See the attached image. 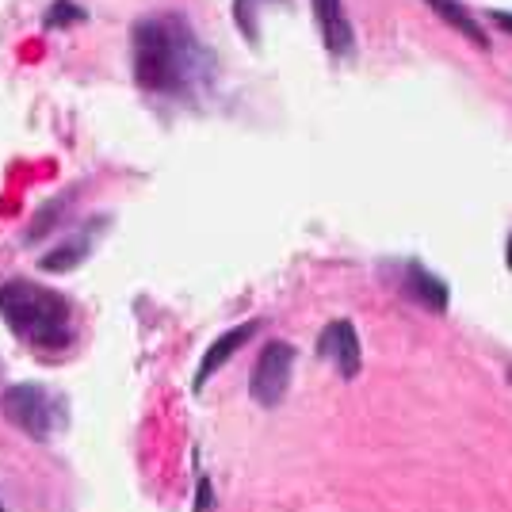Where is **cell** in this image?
I'll return each instance as SVG.
<instances>
[{"label": "cell", "mask_w": 512, "mask_h": 512, "mask_svg": "<svg viewBox=\"0 0 512 512\" xmlns=\"http://www.w3.org/2000/svg\"><path fill=\"white\" fill-rule=\"evenodd\" d=\"M134 77L138 85L165 96H195L211 85L214 54L195 39L184 16H150L134 23Z\"/></svg>", "instance_id": "6da1fadb"}, {"label": "cell", "mask_w": 512, "mask_h": 512, "mask_svg": "<svg viewBox=\"0 0 512 512\" xmlns=\"http://www.w3.org/2000/svg\"><path fill=\"white\" fill-rule=\"evenodd\" d=\"M0 318L23 344H31L39 352L69 348L77 337L73 306L65 302V295L39 287L31 279H8L0 287Z\"/></svg>", "instance_id": "7a4b0ae2"}, {"label": "cell", "mask_w": 512, "mask_h": 512, "mask_svg": "<svg viewBox=\"0 0 512 512\" xmlns=\"http://www.w3.org/2000/svg\"><path fill=\"white\" fill-rule=\"evenodd\" d=\"M0 409L12 425L27 432L31 440H50L54 432V398L46 394L43 386L35 383H16L0 394Z\"/></svg>", "instance_id": "3957f363"}, {"label": "cell", "mask_w": 512, "mask_h": 512, "mask_svg": "<svg viewBox=\"0 0 512 512\" xmlns=\"http://www.w3.org/2000/svg\"><path fill=\"white\" fill-rule=\"evenodd\" d=\"M291 371H295V348L287 341L264 344L253 363V379H249V394L256 406L276 409L291 386Z\"/></svg>", "instance_id": "277c9868"}, {"label": "cell", "mask_w": 512, "mask_h": 512, "mask_svg": "<svg viewBox=\"0 0 512 512\" xmlns=\"http://www.w3.org/2000/svg\"><path fill=\"white\" fill-rule=\"evenodd\" d=\"M318 352L325 360L337 363L341 379H356L360 375V333L352 321H329L318 337Z\"/></svg>", "instance_id": "5b68a950"}, {"label": "cell", "mask_w": 512, "mask_h": 512, "mask_svg": "<svg viewBox=\"0 0 512 512\" xmlns=\"http://www.w3.org/2000/svg\"><path fill=\"white\" fill-rule=\"evenodd\" d=\"M314 4V20H318L321 43L329 54H348L356 46V31H352V20L344 16L341 0H310Z\"/></svg>", "instance_id": "8992f818"}, {"label": "cell", "mask_w": 512, "mask_h": 512, "mask_svg": "<svg viewBox=\"0 0 512 512\" xmlns=\"http://www.w3.org/2000/svg\"><path fill=\"white\" fill-rule=\"evenodd\" d=\"M253 333H256V321H245V325H237V329H226V333L203 352V363H199V371H195V390H203V386L211 383L214 371L230 360L241 344L253 341Z\"/></svg>", "instance_id": "52a82bcc"}, {"label": "cell", "mask_w": 512, "mask_h": 512, "mask_svg": "<svg viewBox=\"0 0 512 512\" xmlns=\"http://www.w3.org/2000/svg\"><path fill=\"white\" fill-rule=\"evenodd\" d=\"M406 287H409V295L421 302L425 310H432V314H444V310H448V283L436 279L432 272H425L421 264H409Z\"/></svg>", "instance_id": "ba28073f"}, {"label": "cell", "mask_w": 512, "mask_h": 512, "mask_svg": "<svg viewBox=\"0 0 512 512\" xmlns=\"http://www.w3.org/2000/svg\"><path fill=\"white\" fill-rule=\"evenodd\" d=\"M428 8H432V12H436V16H440L444 23H451V27H455V31H459L467 43L478 46V50H486V46H490L486 31L478 27V20L470 16V12L463 8V4H459V0H428Z\"/></svg>", "instance_id": "9c48e42d"}, {"label": "cell", "mask_w": 512, "mask_h": 512, "mask_svg": "<svg viewBox=\"0 0 512 512\" xmlns=\"http://www.w3.org/2000/svg\"><path fill=\"white\" fill-rule=\"evenodd\" d=\"M88 249H92V237H88V234L69 237L65 245L50 249V253L39 260V268H43V272H54V276H58V272H73V268H77V264L88 256Z\"/></svg>", "instance_id": "30bf717a"}, {"label": "cell", "mask_w": 512, "mask_h": 512, "mask_svg": "<svg viewBox=\"0 0 512 512\" xmlns=\"http://www.w3.org/2000/svg\"><path fill=\"white\" fill-rule=\"evenodd\" d=\"M69 195H73V192H62L58 199H54V203H46L43 211H39L35 218H31V230L23 234V241H39L43 234H50V230H58V222H62V211L69 207Z\"/></svg>", "instance_id": "8fae6325"}, {"label": "cell", "mask_w": 512, "mask_h": 512, "mask_svg": "<svg viewBox=\"0 0 512 512\" xmlns=\"http://www.w3.org/2000/svg\"><path fill=\"white\" fill-rule=\"evenodd\" d=\"M85 20V8L81 4H73V0H54L50 8H46V27H69V23H81Z\"/></svg>", "instance_id": "7c38bea8"}, {"label": "cell", "mask_w": 512, "mask_h": 512, "mask_svg": "<svg viewBox=\"0 0 512 512\" xmlns=\"http://www.w3.org/2000/svg\"><path fill=\"white\" fill-rule=\"evenodd\" d=\"M195 512H211V482L207 478H199V486H195Z\"/></svg>", "instance_id": "4fadbf2b"}, {"label": "cell", "mask_w": 512, "mask_h": 512, "mask_svg": "<svg viewBox=\"0 0 512 512\" xmlns=\"http://www.w3.org/2000/svg\"><path fill=\"white\" fill-rule=\"evenodd\" d=\"M490 20L497 23L501 31H509V35H512V12H501V8H497V12H490Z\"/></svg>", "instance_id": "5bb4252c"}, {"label": "cell", "mask_w": 512, "mask_h": 512, "mask_svg": "<svg viewBox=\"0 0 512 512\" xmlns=\"http://www.w3.org/2000/svg\"><path fill=\"white\" fill-rule=\"evenodd\" d=\"M505 253H509V268H512V237H509V249H505Z\"/></svg>", "instance_id": "9a60e30c"}, {"label": "cell", "mask_w": 512, "mask_h": 512, "mask_svg": "<svg viewBox=\"0 0 512 512\" xmlns=\"http://www.w3.org/2000/svg\"><path fill=\"white\" fill-rule=\"evenodd\" d=\"M0 512H4V505H0Z\"/></svg>", "instance_id": "2e32d148"}]
</instances>
